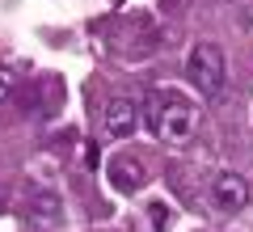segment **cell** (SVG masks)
Returning a JSON list of instances; mask_svg holds the SVG:
<instances>
[{"label": "cell", "instance_id": "obj_1", "mask_svg": "<svg viewBox=\"0 0 253 232\" xmlns=\"http://www.w3.org/2000/svg\"><path fill=\"white\" fill-rule=\"evenodd\" d=\"M144 114H148V127H152L161 139L186 143L190 135H194L199 110H194V101H190L186 93H177V89H152L148 101H144Z\"/></svg>", "mask_w": 253, "mask_h": 232}, {"label": "cell", "instance_id": "obj_2", "mask_svg": "<svg viewBox=\"0 0 253 232\" xmlns=\"http://www.w3.org/2000/svg\"><path fill=\"white\" fill-rule=\"evenodd\" d=\"M186 72L190 81H194V89L203 93V97H219L228 85V59L224 51H219L215 43H199L194 51L186 55Z\"/></svg>", "mask_w": 253, "mask_h": 232}, {"label": "cell", "instance_id": "obj_3", "mask_svg": "<svg viewBox=\"0 0 253 232\" xmlns=\"http://www.w3.org/2000/svg\"><path fill=\"white\" fill-rule=\"evenodd\" d=\"M101 127H106L110 139H126V135H135L139 127V106L131 97H110L106 114H101Z\"/></svg>", "mask_w": 253, "mask_h": 232}, {"label": "cell", "instance_id": "obj_4", "mask_svg": "<svg viewBox=\"0 0 253 232\" xmlns=\"http://www.w3.org/2000/svg\"><path fill=\"white\" fill-rule=\"evenodd\" d=\"M211 203L219 211H241L249 203V186H245L241 173H215L211 178Z\"/></svg>", "mask_w": 253, "mask_h": 232}, {"label": "cell", "instance_id": "obj_5", "mask_svg": "<svg viewBox=\"0 0 253 232\" xmlns=\"http://www.w3.org/2000/svg\"><path fill=\"white\" fill-rule=\"evenodd\" d=\"M144 161H135V156H114L110 161V186L123 190V194H131V190L144 186Z\"/></svg>", "mask_w": 253, "mask_h": 232}, {"label": "cell", "instance_id": "obj_6", "mask_svg": "<svg viewBox=\"0 0 253 232\" xmlns=\"http://www.w3.org/2000/svg\"><path fill=\"white\" fill-rule=\"evenodd\" d=\"M30 215H34L38 224H59L63 207H59V198H55L51 190H34V194H30Z\"/></svg>", "mask_w": 253, "mask_h": 232}, {"label": "cell", "instance_id": "obj_7", "mask_svg": "<svg viewBox=\"0 0 253 232\" xmlns=\"http://www.w3.org/2000/svg\"><path fill=\"white\" fill-rule=\"evenodd\" d=\"M148 215H152V224H156V228H165V224H169V211H165L161 203H152V207H148Z\"/></svg>", "mask_w": 253, "mask_h": 232}, {"label": "cell", "instance_id": "obj_8", "mask_svg": "<svg viewBox=\"0 0 253 232\" xmlns=\"http://www.w3.org/2000/svg\"><path fill=\"white\" fill-rule=\"evenodd\" d=\"M9 93V72H0V97Z\"/></svg>", "mask_w": 253, "mask_h": 232}]
</instances>
